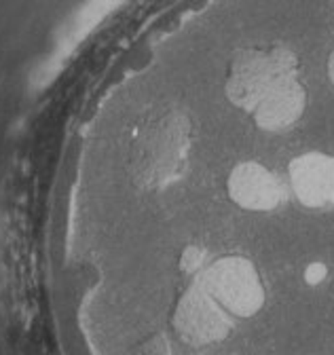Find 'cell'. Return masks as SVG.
Masks as SVG:
<instances>
[{
  "label": "cell",
  "instance_id": "3",
  "mask_svg": "<svg viewBox=\"0 0 334 355\" xmlns=\"http://www.w3.org/2000/svg\"><path fill=\"white\" fill-rule=\"evenodd\" d=\"M195 282L210 292L235 320L254 318L267 300V290L256 264L245 256L231 254L212 260Z\"/></svg>",
  "mask_w": 334,
  "mask_h": 355
},
{
  "label": "cell",
  "instance_id": "4",
  "mask_svg": "<svg viewBox=\"0 0 334 355\" xmlns=\"http://www.w3.org/2000/svg\"><path fill=\"white\" fill-rule=\"evenodd\" d=\"M235 318L197 282L184 290L174 309V328L191 347H210L222 343L233 330Z\"/></svg>",
  "mask_w": 334,
  "mask_h": 355
},
{
  "label": "cell",
  "instance_id": "12",
  "mask_svg": "<svg viewBox=\"0 0 334 355\" xmlns=\"http://www.w3.org/2000/svg\"><path fill=\"white\" fill-rule=\"evenodd\" d=\"M332 24H334V5H332Z\"/></svg>",
  "mask_w": 334,
  "mask_h": 355
},
{
  "label": "cell",
  "instance_id": "9",
  "mask_svg": "<svg viewBox=\"0 0 334 355\" xmlns=\"http://www.w3.org/2000/svg\"><path fill=\"white\" fill-rule=\"evenodd\" d=\"M328 279V266L326 262H311L305 269V284L309 286H319Z\"/></svg>",
  "mask_w": 334,
  "mask_h": 355
},
{
  "label": "cell",
  "instance_id": "7",
  "mask_svg": "<svg viewBox=\"0 0 334 355\" xmlns=\"http://www.w3.org/2000/svg\"><path fill=\"white\" fill-rule=\"evenodd\" d=\"M307 102V89L299 76L281 80L252 110V121L261 131L285 133L305 116Z\"/></svg>",
  "mask_w": 334,
  "mask_h": 355
},
{
  "label": "cell",
  "instance_id": "6",
  "mask_svg": "<svg viewBox=\"0 0 334 355\" xmlns=\"http://www.w3.org/2000/svg\"><path fill=\"white\" fill-rule=\"evenodd\" d=\"M288 189L311 209L334 203V159L324 153H305L288 167Z\"/></svg>",
  "mask_w": 334,
  "mask_h": 355
},
{
  "label": "cell",
  "instance_id": "11",
  "mask_svg": "<svg viewBox=\"0 0 334 355\" xmlns=\"http://www.w3.org/2000/svg\"><path fill=\"white\" fill-rule=\"evenodd\" d=\"M326 72H328V80L332 83L334 87V51L328 55V64H326Z\"/></svg>",
  "mask_w": 334,
  "mask_h": 355
},
{
  "label": "cell",
  "instance_id": "1",
  "mask_svg": "<svg viewBox=\"0 0 334 355\" xmlns=\"http://www.w3.org/2000/svg\"><path fill=\"white\" fill-rule=\"evenodd\" d=\"M193 123L182 108H165L150 116L136 140L134 167L148 189H161L178 180L188 163Z\"/></svg>",
  "mask_w": 334,
  "mask_h": 355
},
{
  "label": "cell",
  "instance_id": "8",
  "mask_svg": "<svg viewBox=\"0 0 334 355\" xmlns=\"http://www.w3.org/2000/svg\"><path fill=\"white\" fill-rule=\"evenodd\" d=\"M210 252L201 245H186L180 254V271L188 277H193V282L207 269L210 264Z\"/></svg>",
  "mask_w": 334,
  "mask_h": 355
},
{
  "label": "cell",
  "instance_id": "10",
  "mask_svg": "<svg viewBox=\"0 0 334 355\" xmlns=\"http://www.w3.org/2000/svg\"><path fill=\"white\" fill-rule=\"evenodd\" d=\"M146 355H172V349H170V343L165 338L157 336L150 345H146Z\"/></svg>",
  "mask_w": 334,
  "mask_h": 355
},
{
  "label": "cell",
  "instance_id": "2",
  "mask_svg": "<svg viewBox=\"0 0 334 355\" xmlns=\"http://www.w3.org/2000/svg\"><path fill=\"white\" fill-rule=\"evenodd\" d=\"M297 72L299 55L283 44H275L271 49H239L229 64L225 96L235 108L252 114L275 85L295 78Z\"/></svg>",
  "mask_w": 334,
  "mask_h": 355
},
{
  "label": "cell",
  "instance_id": "5",
  "mask_svg": "<svg viewBox=\"0 0 334 355\" xmlns=\"http://www.w3.org/2000/svg\"><path fill=\"white\" fill-rule=\"evenodd\" d=\"M290 189L281 178L258 161L237 163L227 178L229 199L247 211H273L277 209Z\"/></svg>",
  "mask_w": 334,
  "mask_h": 355
}]
</instances>
